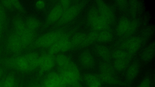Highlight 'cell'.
Instances as JSON below:
<instances>
[{
    "label": "cell",
    "mask_w": 155,
    "mask_h": 87,
    "mask_svg": "<svg viewBox=\"0 0 155 87\" xmlns=\"http://www.w3.org/2000/svg\"><path fill=\"white\" fill-rule=\"evenodd\" d=\"M13 26L15 32L20 38L25 48L33 43L36 36L35 31L28 29L22 19L18 17L15 18L13 21Z\"/></svg>",
    "instance_id": "obj_1"
},
{
    "label": "cell",
    "mask_w": 155,
    "mask_h": 87,
    "mask_svg": "<svg viewBox=\"0 0 155 87\" xmlns=\"http://www.w3.org/2000/svg\"><path fill=\"white\" fill-rule=\"evenodd\" d=\"M60 70V75L63 81L67 85L78 83L80 78L79 69L72 61L66 68Z\"/></svg>",
    "instance_id": "obj_2"
},
{
    "label": "cell",
    "mask_w": 155,
    "mask_h": 87,
    "mask_svg": "<svg viewBox=\"0 0 155 87\" xmlns=\"http://www.w3.org/2000/svg\"><path fill=\"white\" fill-rule=\"evenodd\" d=\"M87 20L90 26L94 31H103L109 26V23L100 14L97 8H93L89 11Z\"/></svg>",
    "instance_id": "obj_3"
},
{
    "label": "cell",
    "mask_w": 155,
    "mask_h": 87,
    "mask_svg": "<svg viewBox=\"0 0 155 87\" xmlns=\"http://www.w3.org/2000/svg\"><path fill=\"white\" fill-rule=\"evenodd\" d=\"M65 34L60 31H54L41 36L33 42L34 46L37 48L50 47Z\"/></svg>",
    "instance_id": "obj_4"
},
{
    "label": "cell",
    "mask_w": 155,
    "mask_h": 87,
    "mask_svg": "<svg viewBox=\"0 0 155 87\" xmlns=\"http://www.w3.org/2000/svg\"><path fill=\"white\" fill-rule=\"evenodd\" d=\"M6 46L11 52L15 54L20 53L25 48L20 38L15 32L10 34L8 36Z\"/></svg>",
    "instance_id": "obj_5"
},
{
    "label": "cell",
    "mask_w": 155,
    "mask_h": 87,
    "mask_svg": "<svg viewBox=\"0 0 155 87\" xmlns=\"http://www.w3.org/2000/svg\"><path fill=\"white\" fill-rule=\"evenodd\" d=\"M72 47L71 40L64 35L61 38L56 42L48 50V53L54 55L60 52H64L69 50Z\"/></svg>",
    "instance_id": "obj_6"
},
{
    "label": "cell",
    "mask_w": 155,
    "mask_h": 87,
    "mask_svg": "<svg viewBox=\"0 0 155 87\" xmlns=\"http://www.w3.org/2000/svg\"><path fill=\"white\" fill-rule=\"evenodd\" d=\"M81 8V7L80 5L70 6L64 11L61 18L58 21V24L62 25L71 21L78 14Z\"/></svg>",
    "instance_id": "obj_7"
},
{
    "label": "cell",
    "mask_w": 155,
    "mask_h": 87,
    "mask_svg": "<svg viewBox=\"0 0 155 87\" xmlns=\"http://www.w3.org/2000/svg\"><path fill=\"white\" fill-rule=\"evenodd\" d=\"M141 41L138 37H131L124 41L120 45V49L126 51L132 55L136 53L140 48Z\"/></svg>",
    "instance_id": "obj_8"
},
{
    "label": "cell",
    "mask_w": 155,
    "mask_h": 87,
    "mask_svg": "<svg viewBox=\"0 0 155 87\" xmlns=\"http://www.w3.org/2000/svg\"><path fill=\"white\" fill-rule=\"evenodd\" d=\"M53 55L49 53H45L39 56L38 67L40 69V74L51 70L55 64V58Z\"/></svg>",
    "instance_id": "obj_9"
},
{
    "label": "cell",
    "mask_w": 155,
    "mask_h": 87,
    "mask_svg": "<svg viewBox=\"0 0 155 87\" xmlns=\"http://www.w3.org/2000/svg\"><path fill=\"white\" fill-rule=\"evenodd\" d=\"M97 9L100 14L109 23L114 19V15L111 9L105 2L102 1H97L96 2Z\"/></svg>",
    "instance_id": "obj_10"
},
{
    "label": "cell",
    "mask_w": 155,
    "mask_h": 87,
    "mask_svg": "<svg viewBox=\"0 0 155 87\" xmlns=\"http://www.w3.org/2000/svg\"><path fill=\"white\" fill-rule=\"evenodd\" d=\"M64 11L60 3L55 5L50 11L47 16V22L49 24H52L58 21Z\"/></svg>",
    "instance_id": "obj_11"
},
{
    "label": "cell",
    "mask_w": 155,
    "mask_h": 87,
    "mask_svg": "<svg viewBox=\"0 0 155 87\" xmlns=\"http://www.w3.org/2000/svg\"><path fill=\"white\" fill-rule=\"evenodd\" d=\"M84 82L88 86H101L102 82L98 76L91 74L84 75L83 78Z\"/></svg>",
    "instance_id": "obj_12"
},
{
    "label": "cell",
    "mask_w": 155,
    "mask_h": 87,
    "mask_svg": "<svg viewBox=\"0 0 155 87\" xmlns=\"http://www.w3.org/2000/svg\"><path fill=\"white\" fill-rule=\"evenodd\" d=\"M98 76L102 82L106 84L114 85L120 83L119 81L114 76L113 73H100Z\"/></svg>",
    "instance_id": "obj_13"
},
{
    "label": "cell",
    "mask_w": 155,
    "mask_h": 87,
    "mask_svg": "<svg viewBox=\"0 0 155 87\" xmlns=\"http://www.w3.org/2000/svg\"><path fill=\"white\" fill-rule=\"evenodd\" d=\"M1 5L8 9L14 8L21 13L24 12V9L21 3L18 1H2Z\"/></svg>",
    "instance_id": "obj_14"
},
{
    "label": "cell",
    "mask_w": 155,
    "mask_h": 87,
    "mask_svg": "<svg viewBox=\"0 0 155 87\" xmlns=\"http://www.w3.org/2000/svg\"><path fill=\"white\" fill-rule=\"evenodd\" d=\"M55 64L60 70L67 67L72 62L67 56L62 54L58 55L55 58Z\"/></svg>",
    "instance_id": "obj_15"
},
{
    "label": "cell",
    "mask_w": 155,
    "mask_h": 87,
    "mask_svg": "<svg viewBox=\"0 0 155 87\" xmlns=\"http://www.w3.org/2000/svg\"><path fill=\"white\" fill-rule=\"evenodd\" d=\"M139 70L138 64L134 63L130 66L127 69L126 73V79L129 81H132L137 76Z\"/></svg>",
    "instance_id": "obj_16"
},
{
    "label": "cell",
    "mask_w": 155,
    "mask_h": 87,
    "mask_svg": "<svg viewBox=\"0 0 155 87\" xmlns=\"http://www.w3.org/2000/svg\"><path fill=\"white\" fill-rule=\"evenodd\" d=\"M129 19L124 18L119 21L116 28V32L119 36L125 35L128 30L131 23Z\"/></svg>",
    "instance_id": "obj_17"
},
{
    "label": "cell",
    "mask_w": 155,
    "mask_h": 87,
    "mask_svg": "<svg viewBox=\"0 0 155 87\" xmlns=\"http://www.w3.org/2000/svg\"><path fill=\"white\" fill-rule=\"evenodd\" d=\"M29 63L31 71L38 67L39 56L38 54L31 52L25 54Z\"/></svg>",
    "instance_id": "obj_18"
},
{
    "label": "cell",
    "mask_w": 155,
    "mask_h": 87,
    "mask_svg": "<svg viewBox=\"0 0 155 87\" xmlns=\"http://www.w3.org/2000/svg\"><path fill=\"white\" fill-rule=\"evenodd\" d=\"M80 60L81 64L87 68L91 67L94 63V59L93 56L87 51L84 52L81 54Z\"/></svg>",
    "instance_id": "obj_19"
},
{
    "label": "cell",
    "mask_w": 155,
    "mask_h": 87,
    "mask_svg": "<svg viewBox=\"0 0 155 87\" xmlns=\"http://www.w3.org/2000/svg\"><path fill=\"white\" fill-rule=\"evenodd\" d=\"M154 54V44L152 43L148 46L143 52L141 57L143 61H148L151 60Z\"/></svg>",
    "instance_id": "obj_20"
},
{
    "label": "cell",
    "mask_w": 155,
    "mask_h": 87,
    "mask_svg": "<svg viewBox=\"0 0 155 87\" xmlns=\"http://www.w3.org/2000/svg\"><path fill=\"white\" fill-rule=\"evenodd\" d=\"M96 51L99 56L105 60H109L111 57V53L109 50L104 46H97L96 48Z\"/></svg>",
    "instance_id": "obj_21"
},
{
    "label": "cell",
    "mask_w": 155,
    "mask_h": 87,
    "mask_svg": "<svg viewBox=\"0 0 155 87\" xmlns=\"http://www.w3.org/2000/svg\"><path fill=\"white\" fill-rule=\"evenodd\" d=\"M87 34L78 33L75 34L71 40L72 47H81L84 42Z\"/></svg>",
    "instance_id": "obj_22"
},
{
    "label": "cell",
    "mask_w": 155,
    "mask_h": 87,
    "mask_svg": "<svg viewBox=\"0 0 155 87\" xmlns=\"http://www.w3.org/2000/svg\"><path fill=\"white\" fill-rule=\"evenodd\" d=\"M131 56L126 51L121 49L114 50L111 53V57L114 60L123 59L130 60Z\"/></svg>",
    "instance_id": "obj_23"
},
{
    "label": "cell",
    "mask_w": 155,
    "mask_h": 87,
    "mask_svg": "<svg viewBox=\"0 0 155 87\" xmlns=\"http://www.w3.org/2000/svg\"><path fill=\"white\" fill-rule=\"evenodd\" d=\"M26 27L29 29L36 31L40 26V21L34 17H29L25 22Z\"/></svg>",
    "instance_id": "obj_24"
},
{
    "label": "cell",
    "mask_w": 155,
    "mask_h": 87,
    "mask_svg": "<svg viewBox=\"0 0 155 87\" xmlns=\"http://www.w3.org/2000/svg\"><path fill=\"white\" fill-rule=\"evenodd\" d=\"M98 32L93 31L87 34L85 40L81 46V47H85L89 46L97 40Z\"/></svg>",
    "instance_id": "obj_25"
},
{
    "label": "cell",
    "mask_w": 155,
    "mask_h": 87,
    "mask_svg": "<svg viewBox=\"0 0 155 87\" xmlns=\"http://www.w3.org/2000/svg\"><path fill=\"white\" fill-rule=\"evenodd\" d=\"M130 60L123 59H115L114 62V68L117 71L121 72L128 66Z\"/></svg>",
    "instance_id": "obj_26"
},
{
    "label": "cell",
    "mask_w": 155,
    "mask_h": 87,
    "mask_svg": "<svg viewBox=\"0 0 155 87\" xmlns=\"http://www.w3.org/2000/svg\"><path fill=\"white\" fill-rule=\"evenodd\" d=\"M112 38L113 35L111 32L104 30L98 33L97 41L102 42H107L110 41Z\"/></svg>",
    "instance_id": "obj_27"
},
{
    "label": "cell",
    "mask_w": 155,
    "mask_h": 87,
    "mask_svg": "<svg viewBox=\"0 0 155 87\" xmlns=\"http://www.w3.org/2000/svg\"><path fill=\"white\" fill-rule=\"evenodd\" d=\"M6 21V14L3 6L0 5V38L4 31Z\"/></svg>",
    "instance_id": "obj_28"
},
{
    "label": "cell",
    "mask_w": 155,
    "mask_h": 87,
    "mask_svg": "<svg viewBox=\"0 0 155 87\" xmlns=\"http://www.w3.org/2000/svg\"><path fill=\"white\" fill-rule=\"evenodd\" d=\"M100 73H113L114 67L109 63L104 62L102 63L100 66Z\"/></svg>",
    "instance_id": "obj_29"
},
{
    "label": "cell",
    "mask_w": 155,
    "mask_h": 87,
    "mask_svg": "<svg viewBox=\"0 0 155 87\" xmlns=\"http://www.w3.org/2000/svg\"><path fill=\"white\" fill-rule=\"evenodd\" d=\"M15 80L14 76L12 75L8 76L3 81L2 87H14Z\"/></svg>",
    "instance_id": "obj_30"
},
{
    "label": "cell",
    "mask_w": 155,
    "mask_h": 87,
    "mask_svg": "<svg viewBox=\"0 0 155 87\" xmlns=\"http://www.w3.org/2000/svg\"><path fill=\"white\" fill-rule=\"evenodd\" d=\"M42 87H61L58 85L45 77L42 82Z\"/></svg>",
    "instance_id": "obj_31"
},
{
    "label": "cell",
    "mask_w": 155,
    "mask_h": 87,
    "mask_svg": "<svg viewBox=\"0 0 155 87\" xmlns=\"http://www.w3.org/2000/svg\"><path fill=\"white\" fill-rule=\"evenodd\" d=\"M137 27V23L135 21H131L130 27L124 35L125 36H128L130 35L135 31Z\"/></svg>",
    "instance_id": "obj_32"
},
{
    "label": "cell",
    "mask_w": 155,
    "mask_h": 87,
    "mask_svg": "<svg viewBox=\"0 0 155 87\" xmlns=\"http://www.w3.org/2000/svg\"><path fill=\"white\" fill-rule=\"evenodd\" d=\"M151 81L148 77L144 78L137 87H151Z\"/></svg>",
    "instance_id": "obj_33"
},
{
    "label": "cell",
    "mask_w": 155,
    "mask_h": 87,
    "mask_svg": "<svg viewBox=\"0 0 155 87\" xmlns=\"http://www.w3.org/2000/svg\"><path fill=\"white\" fill-rule=\"evenodd\" d=\"M45 3L43 1H38L35 3V6L38 10H42L45 7Z\"/></svg>",
    "instance_id": "obj_34"
},
{
    "label": "cell",
    "mask_w": 155,
    "mask_h": 87,
    "mask_svg": "<svg viewBox=\"0 0 155 87\" xmlns=\"http://www.w3.org/2000/svg\"><path fill=\"white\" fill-rule=\"evenodd\" d=\"M59 3L65 10L70 6L71 2L69 0H62Z\"/></svg>",
    "instance_id": "obj_35"
},
{
    "label": "cell",
    "mask_w": 155,
    "mask_h": 87,
    "mask_svg": "<svg viewBox=\"0 0 155 87\" xmlns=\"http://www.w3.org/2000/svg\"><path fill=\"white\" fill-rule=\"evenodd\" d=\"M68 87H83L81 85L78 83L73 85H69Z\"/></svg>",
    "instance_id": "obj_36"
},
{
    "label": "cell",
    "mask_w": 155,
    "mask_h": 87,
    "mask_svg": "<svg viewBox=\"0 0 155 87\" xmlns=\"http://www.w3.org/2000/svg\"><path fill=\"white\" fill-rule=\"evenodd\" d=\"M32 87H42V86L38 85H35L33 86Z\"/></svg>",
    "instance_id": "obj_37"
},
{
    "label": "cell",
    "mask_w": 155,
    "mask_h": 87,
    "mask_svg": "<svg viewBox=\"0 0 155 87\" xmlns=\"http://www.w3.org/2000/svg\"><path fill=\"white\" fill-rule=\"evenodd\" d=\"M2 75V70L0 69V79L1 78Z\"/></svg>",
    "instance_id": "obj_38"
},
{
    "label": "cell",
    "mask_w": 155,
    "mask_h": 87,
    "mask_svg": "<svg viewBox=\"0 0 155 87\" xmlns=\"http://www.w3.org/2000/svg\"><path fill=\"white\" fill-rule=\"evenodd\" d=\"M88 87H101V86H88Z\"/></svg>",
    "instance_id": "obj_39"
}]
</instances>
